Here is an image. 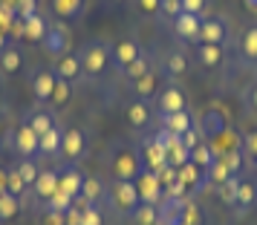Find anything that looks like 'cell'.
<instances>
[{"label":"cell","instance_id":"cell-1","mask_svg":"<svg viewBox=\"0 0 257 225\" xmlns=\"http://www.w3.org/2000/svg\"><path fill=\"white\" fill-rule=\"evenodd\" d=\"M110 55H113V49L107 47V41L101 38H93V41H87L78 52V58H81V67H84V75H101L107 70V64H110Z\"/></svg>","mask_w":257,"mask_h":225},{"label":"cell","instance_id":"cell-2","mask_svg":"<svg viewBox=\"0 0 257 225\" xmlns=\"http://www.w3.org/2000/svg\"><path fill=\"white\" fill-rule=\"evenodd\" d=\"M142 170H145V162H142V153L136 147H118L113 159H110V173L113 179H124V182H136Z\"/></svg>","mask_w":257,"mask_h":225},{"label":"cell","instance_id":"cell-3","mask_svg":"<svg viewBox=\"0 0 257 225\" xmlns=\"http://www.w3.org/2000/svg\"><path fill=\"white\" fill-rule=\"evenodd\" d=\"M110 199H113V205H116L118 213H127V216L142 205L136 182H124V179H116V182L110 185Z\"/></svg>","mask_w":257,"mask_h":225},{"label":"cell","instance_id":"cell-4","mask_svg":"<svg viewBox=\"0 0 257 225\" xmlns=\"http://www.w3.org/2000/svg\"><path fill=\"white\" fill-rule=\"evenodd\" d=\"M44 49H47L52 58H64V55H70V47H72V38H70V29L64 26V21L58 24H49L47 35H44Z\"/></svg>","mask_w":257,"mask_h":225},{"label":"cell","instance_id":"cell-5","mask_svg":"<svg viewBox=\"0 0 257 225\" xmlns=\"http://www.w3.org/2000/svg\"><path fill=\"white\" fill-rule=\"evenodd\" d=\"M136 188H139V199L145 202V205H159V202L165 199L162 179H159V173H153L148 167L136 176Z\"/></svg>","mask_w":257,"mask_h":225},{"label":"cell","instance_id":"cell-6","mask_svg":"<svg viewBox=\"0 0 257 225\" xmlns=\"http://www.w3.org/2000/svg\"><path fill=\"white\" fill-rule=\"evenodd\" d=\"M142 162L153 173H159L162 167H168V147H165L162 133H156L153 139H148V142L142 144Z\"/></svg>","mask_w":257,"mask_h":225},{"label":"cell","instance_id":"cell-7","mask_svg":"<svg viewBox=\"0 0 257 225\" xmlns=\"http://www.w3.org/2000/svg\"><path fill=\"white\" fill-rule=\"evenodd\" d=\"M199 29H202V18L191 12H179L174 18V32L179 41L185 44H199Z\"/></svg>","mask_w":257,"mask_h":225},{"label":"cell","instance_id":"cell-8","mask_svg":"<svg viewBox=\"0 0 257 225\" xmlns=\"http://www.w3.org/2000/svg\"><path fill=\"white\" fill-rule=\"evenodd\" d=\"M142 55V49H139V44L136 41H130V38H124V41H118L116 47H113V55H110V64L116 67L121 75H124V70H127L133 61Z\"/></svg>","mask_w":257,"mask_h":225},{"label":"cell","instance_id":"cell-9","mask_svg":"<svg viewBox=\"0 0 257 225\" xmlns=\"http://www.w3.org/2000/svg\"><path fill=\"white\" fill-rule=\"evenodd\" d=\"M199 41H205V44H225L228 41V24H225V18H220V15L202 18Z\"/></svg>","mask_w":257,"mask_h":225},{"label":"cell","instance_id":"cell-10","mask_svg":"<svg viewBox=\"0 0 257 225\" xmlns=\"http://www.w3.org/2000/svg\"><path fill=\"white\" fill-rule=\"evenodd\" d=\"M124 119H127V124L133 127V130H145V127L153 121V107H151V101H142V98L130 101L127 110H124Z\"/></svg>","mask_w":257,"mask_h":225},{"label":"cell","instance_id":"cell-11","mask_svg":"<svg viewBox=\"0 0 257 225\" xmlns=\"http://www.w3.org/2000/svg\"><path fill=\"white\" fill-rule=\"evenodd\" d=\"M12 136H15V150L24 156V159H32V156L41 150V136H38L29 124H21L18 133H12Z\"/></svg>","mask_w":257,"mask_h":225},{"label":"cell","instance_id":"cell-12","mask_svg":"<svg viewBox=\"0 0 257 225\" xmlns=\"http://www.w3.org/2000/svg\"><path fill=\"white\" fill-rule=\"evenodd\" d=\"M185 93L179 90V87H165L159 98H156V110L162 113V116H171V113H179V110H185Z\"/></svg>","mask_w":257,"mask_h":225},{"label":"cell","instance_id":"cell-13","mask_svg":"<svg viewBox=\"0 0 257 225\" xmlns=\"http://www.w3.org/2000/svg\"><path fill=\"white\" fill-rule=\"evenodd\" d=\"M222 61H225V49H222V44H205V41H199L197 44V64L199 67H205V70H217Z\"/></svg>","mask_w":257,"mask_h":225},{"label":"cell","instance_id":"cell-14","mask_svg":"<svg viewBox=\"0 0 257 225\" xmlns=\"http://www.w3.org/2000/svg\"><path fill=\"white\" fill-rule=\"evenodd\" d=\"M81 188H84V173L75 165H67L58 173V190L70 193L72 199H78V196H81Z\"/></svg>","mask_w":257,"mask_h":225},{"label":"cell","instance_id":"cell-15","mask_svg":"<svg viewBox=\"0 0 257 225\" xmlns=\"http://www.w3.org/2000/svg\"><path fill=\"white\" fill-rule=\"evenodd\" d=\"M194 127H197V124H194V116L188 113V107L185 110H179V113L162 116V130L174 133V136H185V133H191Z\"/></svg>","mask_w":257,"mask_h":225},{"label":"cell","instance_id":"cell-16","mask_svg":"<svg viewBox=\"0 0 257 225\" xmlns=\"http://www.w3.org/2000/svg\"><path fill=\"white\" fill-rule=\"evenodd\" d=\"M55 81H58V75L49 70H41L32 75V95H35L38 101H49L52 98V90H55Z\"/></svg>","mask_w":257,"mask_h":225},{"label":"cell","instance_id":"cell-17","mask_svg":"<svg viewBox=\"0 0 257 225\" xmlns=\"http://www.w3.org/2000/svg\"><path fill=\"white\" fill-rule=\"evenodd\" d=\"M104 196V182L95 176H84V188H81V196L75 199L78 208H87V205H95V202Z\"/></svg>","mask_w":257,"mask_h":225},{"label":"cell","instance_id":"cell-18","mask_svg":"<svg viewBox=\"0 0 257 225\" xmlns=\"http://www.w3.org/2000/svg\"><path fill=\"white\" fill-rule=\"evenodd\" d=\"M84 147H87V142H84V133L78 130V127H72V130H64V144H61V150H64V156L67 159H78V156L84 153Z\"/></svg>","mask_w":257,"mask_h":225},{"label":"cell","instance_id":"cell-19","mask_svg":"<svg viewBox=\"0 0 257 225\" xmlns=\"http://www.w3.org/2000/svg\"><path fill=\"white\" fill-rule=\"evenodd\" d=\"M162 67H165V75H168V78H179V75L188 72V55L182 49H171V52L165 55Z\"/></svg>","mask_w":257,"mask_h":225},{"label":"cell","instance_id":"cell-20","mask_svg":"<svg viewBox=\"0 0 257 225\" xmlns=\"http://www.w3.org/2000/svg\"><path fill=\"white\" fill-rule=\"evenodd\" d=\"M49 6L58 21H75L84 12V0H49Z\"/></svg>","mask_w":257,"mask_h":225},{"label":"cell","instance_id":"cell-21","mask_svg":"<svg viewBox=\"0 0 257 225\" xmlns=\"http://www.w3.org/2000/svg\"><path fill=\"white\" fill-rule=\"evenodd\" d=\"M55 75L58 78H64V81H75V78H81L84 75V67H81V58L78 55H64V58H58V70H55Z\"/></svg>","mask_w":257,"mask_h":225},{"label":"cell","instance_id":"cell-22","mask_svg":"<svg viewBox=\"0 0 257 225\" xmlns=\"http://www.w3.org/2000/svg\"><path fill=\"white\" fill-rule=\"evenodd\" d=\"M24 21V41H35V44H41L44 41V35H47L49 24L41 18V15H32V18H21Z\"/></svg>","mask_w":257,"mask_h":225},{"label":"cell","instance_id":"cell-23","mask_svg":"<svg viewBox=\"0 0 257 225\" xmlns=\"http://www.w3.org/2000/svg\"><path fill=\"white\" fill-rule=\"evenodd\" d=\"M254 205H257V188L251 185V182H243V179H240L237 199H234V211L243 213V211H248V208H254Z\"/></svg>","mask_w":257,"mask_h":225},{"label":"cell","instance_id":"cell-24","mask_svg":"<svg viewBox=\"0 0 257 225\" xmlns=\"http://www.w3.org/2000/svg\"><path fill=\"white\" fill-rule=\"evenodd\" d=\"M156 84H159L156 70L145 72L142 78H136V81H133V93H136V98H142V101H151L153 95H156Z\"/></svg>","mask_w":257,"mask_h":225},{"label":"cell","instance_id":"cell-25","mask_svg":"<svg viewBox=\"0 0 257 225\" xmlns=\"http://www.w3.org/2000/svg\"><path fill=\"white\" fill-rule=\"evenodd\" d=\"M32 188H35V193L41 196V199L47 202L49 196L58 190V173H55V170H41V176L35 179V185H32Z\"/></svg>","mask_w":257,"mask_h":225},{"label":"cell","instance_id":"cell-26","mask_svg":"<svg viewBox=\"0 0 257 225\" xmlns=\"http://www.w3.org/2000/svg\"><path fill=\"white\" fill-rule=\"evenodd\" d=\"M217 159H220V156L214 153V147H211L205 139H202L197 147H191V162H194V165H199V167H205V170H211V165H214Z\"/></svg>","mask_w":257,"mask_h":225},{"label":"cell","instance_id":"cell-27","mask_svg":"<svg viewBox=\"0 0 257 225\" xmlns=\"http://www.w3.org/2000/svg\"><path fill=\"white\" fill-rule=\"evenodd\" d=\"M130 219L136 225H159V205H145L142 202L139 208L130 213Z\"/></svg>","mask_w":257,"mask_h":225},{"label":"cell","instance_id":"cell-28","mask_svg":"<svg viewBox=\"0 0 257 225\" xmlns=\"http://www.w3.org/2000/svg\"><path fill=\"white\" fill-rule=\"evenodd\" d=\"M61 144H64V130L52 127L49 133H44V136H41V153L55 156V153L61 150Z\"/></svg>","mask_w":257,"mask_h":225},{"label":"cell","instance_id":"cell-29","mask_svg":"<svg viewBox=\"0 0 257 225\" xmlns=\"http://www.w3.org/2000/svg\"><path fill=\"white\" fill-rule=\"evenodd\" d=\"M18 21H21L18 6H15V3H9V0H0V29H3V32H12Z\"/></svg>","mask_w":257,"mask_h":225},{"label":"cell","instance_id":"cell-30","mask_svg":"<svg viewBox=\"0 0 257 225\" xmlns=\"http://www.w3.org/2000/svg\"><path fill=\"white\" fill-rule=\"evenodd\" d=\"M237 188H240V176H228L225 182L214 185L217 196H220V199L225 202V205H231V208H234V199H237Z\"/></svg>","mask_w":257,"mask_h":225},{"label":"cell","instance_id":"cell-31","mask_svg":"<svg viewBox=\"0 0 257 225\" xmlns=\"http://www.w3.org/2000/svg\"><path fill=\"white\" fill-rule=\"evenodd\" d=\"M21 64H24V55H21L15 47L3 49V55H0V70H3V72H9V75H12V72L21 70Z\"/></svg>","mask_w":257,"mask_h":225},{"label":"cell","instance_id":"cell-32","mask_svg":"<svg viewBox=\"0 0 257 225\" xmlns=\"http://www.w3.org/2000/svg\"><path fill=\"white\" fill-rule=\"evenodd\" d=\"M75 205V199H72L70 193H64V190H55L52 196L47 199V211H55V213H67Z\"/></svg>","mask_w":257,"mask_h":225},{"label":"cell","instance_id":"cell-33","mask_svg":"<svg viewBox=\"0 0 257 225\" xmlns=\"http://www.w3.org/2000/svg\"><path fill=\"white\" fill-rule=\"evenodd\" d=\"M18 199L21 196H15V193H9V190H3L0 193V222H6V219H12L15 213H18Z\"/></svg>","mask_w":257,"mask_h":225},{"label":"cell","instance_id":"cell-34","mask_svg":"<svg viewBox=\"0 0 257 225\" xmlns=\"http://www.w3.org/2000/svg\"><path fill=\"white\" fill-rule=\"evenodd\" d=\"M179 219H182L185 225H202V211H199V205L194 202V196L185 199L182 211H179Z\"/></svg>","mask_w":257,"mask_h":225},{"label":"cell","instance_id":"cell-35","mask_svg":"<svg viewBox=\"0 0 257 225\" xmlns=\"http://www.w3.org/2000/svg\"><path fill=\"white\" fill-rule=\"evenodd\" d=\"M240 49H243V55L248 61H257V24L248 26L243 32V44H240Z\"/></svg>","mask_w":257,"mask_h":225},{"label":"cell","instance_id":"cell-36","mask_svg":"<svg viewBox=\"0 0 257 225\" xmlns=\"http://www.w3.org/2000/svg\"><path fill=\"white\" fill-rule=\"evenodd\" d=\"M151 70H153V67H151V58L142 52L139 58H136V61H133V64L127 67V70H124V75H127L130 81H136V78H142L145 72H151Z\"/></svg>","mask_w":257,"mask_h":225},{"label":"cell","instance_id":"cell-37","mask_svg":"<svg viewBox=\"0 0 257 225\" xmlns=\"http://www.w3.org/2000/svg\"><path fill=\"white\" fill-rule=\"evenodd\" d=\"M70 84H72V81H64V78H58V81H55V90H52V98H49L55 107H64L67 101H70V95H72V87H70Z\"/></svg>","mask_w":257,"mask_h":225},{"label":"cell","instance_id":"cell-38","mask_svg":"<svg viewBox=\"0 0 257 225\" xmlns=\"http://www.w3.org/2000/svg\"><path fill=\"white\" fill-rule=\"evenodd\" d=\"M18 173H21V179H24L26 185H35V179L41 176V170H38V165L32 162V159H21L18 162V167H15Z\"/></svg>","mask_w":257,"mask_h":225},{"label":"cell","instance_id":"cell-39","mask_svg":"<svg viewBox=\"0 0 257 225\" xmlns=\"http://www.w3.org/2000/svg\"><path fill=\"white\" fill-rule=\"evenodd\" d=\"M26 124H29L38 136H44V133H49L52 127H55V121H52V116H49V113H35V116L26 121Z\"/></svg>","mask_w":257,"mask_h":225},{"label":"cell","instance_id":"cell-40","mask_svg":"<svg viewBox=\"0 0 257 225\" xmlns=\"http://www.w3.org/2000/svg\"><path fill=\"white\" fill-rule=\"evenodd\" d=\"M6 190H9V193H15V196H21V193L26 190V182L21 179V173H18L15 167L6 173Z\"/></svg>","mask_w":257,"mask_h":225},{"label":"cell","instance_id":"cell-41","mask_svg":"<svg viewBox=\"0 0 257 225\" xmlns=\"http://www.w3.org/2000/svg\"><path fill=\"white\" fill-rule=\"evenodd\" d=\"M136 9H139L145 18H153V15H162V0H133Z\"/></svg>","mask_w":257,"mask_h":225},{"label":"cell","instance_id":"cell-42","mask_svg":"<svg viewBox=\"0 0 257 225\" xmlns=\"http://www.w3.org/2000/svg\"><path fill=\"white\" fill-rule=\"evenodd\" d=\"M81 225H104V216L95 205H87V208H81Z\"/></svg>","mask_w":257,"mask_h":225},{"label":"cell","instance_id":"cell-43","mask_svg":"<svg viewBox=\"0 0 257 225\" xmlns=\"http://www.w3.org/2000/svg\"><path fill=\"white\" fill-rule=\"evenodd\" d=\"M243 156L251 159V162L257 159V130H248L243 136Z\"/></svg>","mask_w":257,"mask_h":225},{"label":"cell","instance_id":"cell-44","mask_svg":"<svg viewBox=\"0 0 257 225\" xmlns=\"http://www.w3.org/2000/svg\"><path fill=\"white\" fill-rule=\"evenodd\" d=\"M211 0H182V12H191V15H199L205 18V9H208Z\"/></svg>","mask_w":257,"mask_h":225},{"label":"cell","instance_id":"cell-45","mask_svg":"<svg viewBox=\"0 0 257 225\" xmlns=\"http://www.w3.org/2000/svg\"><path fill=\"white\" fill-rule=\"evenodd\" d=\"M15 6H18V15H21V18L38 15V0H15Z\"/></svg>","mask_w":257,"mask_h":225},{"label":"cell","instance_id":"cell-46","mask_svg":"<svg viewBox=\"0 0 257 225\" xmlns=\"http://www.w3.org/2000/svg\"><path fill=\"white\" fill-rule=\"evenodd\" d=\"M179 12H182V0H162V15H168L174 21Z\"/></svg>","mask_w":257,"mask_h":225},{"label":"cell","instance_id":"cell-47","mask_svg":"<svg viewBox=\"0 0 257 225\" xmlns=\"http://www.w3.org/2000/svg\"><path fill=\"white\" fill-rule=\"evenodd\" d=\"M64 222H67V225H81V208H78V205H72L70 211L64 213Z\"/></svg>","mask_w":257,"mask_h":225},{"label":"cell","instance_id":"cell-48","mask_svg":"<svg viewBox=\"0 0 257 225\" xmlns=\"http://www.w3.org/2000/svg\"><path fill=\"white\" fill-rule=\"evenodd\" d=\"M44 225H67V222H64V213L44 211Z\"/></svg>","mask_w":257,"mask_h":225},{"label":"cell","instance_id":"cell-49","mask_svg":"<svg viewBox=\"0 0 257 225\" xmlns=\"http://www.w3.org/2000/svg\"><path fill=\"white\" fill-rule=\"evenodd\" d=\"M245 104H248V107L257 113V81L248 87V93H245Z\"/></svg>","mask_w":257,"mask_h":225},{"label":"cell","instance_id":"cell-50","mask_svg":"<svg viewBox=\"0 0 257 225\" xmlns=\"http://www.w3.org/2000/svg\"><path fill=\"white\" fill-rule=\"evenodd\" d=\"M243 6H245L251 15H257V0H243Z\"/></svg>","mask_w":257,"mask_h":225},{"label":"cell","instance_id":"cell-51","mask_svg":"<svg viewBox=\"0 0 257 225\" xmlns=\"http://www.w3.org/2000/svg\"><path fill=\"white\" fill-rule=\"evenodd\" d=\"M6 173H9V170H0V193L6 190Z\"/></svg>","mask_w":257,"mask_h":225},{"label":"cell","instance_id":"cell-52","mask_svg":"<svg viewBox=\"0 0 257 225\" xmlns=\"http://www.w3.org/2000/svg\"><path fill=\"white\" fill-rule=\"evenodd\" d=\"M9 47V44H6V32H3V29H0V55H3V49Z\"/></svg>","mask_w":257,"mask_h":225},{"label":"cell","instance_id":"cell-53","mask_svg":"<svg viewBox=\"0 0 257 225\" xmlns=\"http://www.w3.org/2000/svg\"><path fill=\"white\" fill-rule=\"evenodd\" d=\"M251 167H254V173H257V159H254V162H251Z\"/></svg>","mask_w":257,"mask_h":225},{"label":"cell","instance_id":"cell-54","mask_svg":"<svg viewBox=\"0 0 257 225\" xmlns=\"http://www.w3.org/2000/svg\"><path fill=\"white\" fill-rule=\"evenodd\" d=\"M110 3H121V0H110Z\"/></svg>","mask_w":257,"mask_h":225},{"label":"cell","instance_id":"cell-55","mask_svg":"<svg viewBox=\"0 0 257 225\" xmlns=\"http://www.w3.org/2000/svg\"><path fill=\"white\" fill-rule=\"evenodd\" d=\"M9 3H15V0H9Z\"/></svg>","mask_w":257,"mask_h":225}]
</instances>
